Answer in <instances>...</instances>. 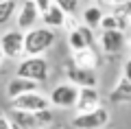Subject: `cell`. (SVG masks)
<instances>
[{"mask_svg":"<svg viewBox=\"0 0 131 129\" xmlns=\"http://www.w3.org/2000/svg\"><path fill=\"white\" fill-rule=\"evenodd\" d=\"M55 42H57V33L52 31V28L37 26V28H33V31L26 33V48H24V55L26 57H44V53L50 51Z\"/></svg>","mask_w":131,"mask_h":129,"instance_id":"6da1fadb","label":"cell"},{"mask_svg":"<svg viewBox=\"0 0 131 129\" xmlns=\"http://www.w3.org/2000/svg\"><path fill=\"white\" fill-rule=\"evenodd\" d=\"M15 7H18V5H15V0H0V24H2V26L13 18Z\"/></svg>","mask_w":131,"mask_h":129,"instance_id":"ac0fdd59","label":"cell"},{"mask_svg":"<svg viewBox=\"0 0 131 129\" xmlns=\"http://www.w3.org/2000/svg\"><path fill=\"white\" fill-rule=\"evenodd\" d=\"M7 116L11 118L13 127L20 129H46L52 125V112H22V110H7Z\"/></svg>","mask_w":131,"mask_h":129,"instance_id":"7a4b0ae2","label":"cell"},{"mask_svg":"<svg viewBox=\"0 0 131 129\" xmlns=\"http://www.w3.org/2000/svg\"><path fill=\"white\" fill-rule=\"evenodd\" d=\"M24 48H26V33L13 28V31L2 33V39H0V53H2V61L5 59H18L20 55H24Z\"/></svg>","mask_w":131,"mask_h":129,"instance_id":"277c9868","label":"cell"},{"mask_svg":"<svg viewBox=\"0 0 131 129\" xmlns=\"http://www.w3.org/2000/svg\"><path fill=\"white\" fill-rule=\"evenodd\" d=\"M107 123H109V112L105 107H98L96 112H90V114H77L70 120L74 129H103Z\"/></svg>","mask_w":131,"mask_h":129,"instance_id":"52a82bcc","label":"cell"},{"mask_svg":"<svg viewBox=\"0 0 131 129\" xmlns=\"http://www.w3.org/2000/svg\"><path fill=\"white\" fill-rule=\"evenodd\" d=\"M129 48H131V37H129Z\"/></svg>","mask_w":131,"mask_h":129,"instance_id":"83f0119b","label":"cell"},{"mask_svg":"<svg viewBox=\"0 0 131 129\" xmlns=\"http://www.w3.org/2000/svg\"><path fill=\"white\" fill-rule=\"evenodd\" d=\"M122 77H125L127 81H131V57L127 59V64H125V70H122Z\"/></svg>","mask_w":131,"mask_h":129,"instance_id":"d4e9b609","label":"cell"},{"mask_svg":"<svg viewBox=\"0 0 131 129\" xmlns=\"http://www.w3.org/2000/svg\"><path fill=\"white\" fill-rule=\"evenodd\" d=\"M15 77L44 83L48 79V61L44 59V57H24V59L18 64Z\"/></svg>","mask_w":131,"mask_h":129,"instance_id":"3957f363","label":"cell"},{"mask_svg":"<svg viewBox=\"0 0 131 129\" xmlns=\"http://www.w3.org/2000/svg\"><path fill=\"white\" fill-rule=\"evenodd\" d=\"M66 74H68V81L74 83L79 90L96 88V72H94V70H85V68H79V66L70 64L66 68Z\"/></svg>","mask_w":131,"mask_h":129,"instance_id":"9c48e42d","label":"cell"},{"mask_svg":"<svg viewBox=\"0 0 131 129\" xmlns=\"http://www.w3.org/2000/svg\"><path fill=\"white\" fill-rule=\"evenodd\" d=\"M101 61V55L92 48H85V51H79V53H72V64L79 66V68H85V70H94Z\"/></svg>","mask_w":131,"mask_h":129,"instance_id":"5bb4252c","label":"cell"},{"mask_svg":"<svg viewBox=\"0 0 131 129\" xmlns=\"http://www.w3.org/2000/svg\"><path fill=\"white\" fill-rule=\"evenodd\" d=\"M103 18H105V13H103L101 7L90 5V7H85L83 15H81V22H83L88 28H98V26H101V22H103Z\"/></svg>","mask_w":131,"mask_h":129,"instance_id":"2e32d148","label":"cell"},{"mask_svg":"<svg viewBox=\"0 0 131 129\" xmlns=\"http://www.w3.org/2000/svg\"><path fill=\"white\" fill-rule=\"evenodd\" d=\"M112 13L116 15V18H127V20H131V2H122V5H114Z\"/></svg>","mask_w":131,"mask_h":129,"instance_id":"44dd1931","label":"cell"},{"mask_svg":"<svg viewBox=\"0 0 131 129\" xmlns=\"http://www.w3.org/2000/svg\"><path fill=\"white\" fill-rule=\"evenodd\" d=\"M66 20H68V13H66L63 9H59L57 5H52L50 9L42 15L44 26H46V28H52V31H55V28H63V26H66Z\"/></svg>","mask_w":131,"mask_h":129,"instance_id":"9a60e30c","label":"cell"},{"mask_svg":"<svg viewBox=\"0 0 131 129\" xmlns=\"http://www.w3.org/2000/svg\"><path fill=\"white\" fill-rule=\"evenodd\" d=\"M13 129H20V127H13Z\"/></svg>","mask_w":131,"mask_h":129,"instance_id":"f1b7e54d","label":"cell"},{"mask_svg":"<svg viewBox=\"0 0 131 129\" xmlns=\"http://www.w3.org/2000/svg\"><path fill=\"white\" fill-rule=\"evenodd\" d=\"M33 92H39V83L37 81H28V79L22 77H13L9 83H7V96L11 101L24 96V94H33Z\"/></svg>","mask_w":131,"mask_h":129,"instance_id":"30bf717a","label":"cell"},{"mask_svg":"<svg viewBox=\"0 0 131 129\" xmlns=\"http://www.w3.org/2000/svg\"><path fill=\"white\" fill-rule=\"evenodd\" d=\"M103 2H112V5H114V2H116V0H103Z\"/></svg>","mask_w":131,"mask_h":129,"instance_id":"4316f807","label":"cell"},{"mask_svg":"<svg viewBox=\"0 0 131 129\" xmlns=\"http://www.w3.org/2000/svg\"><path fill=\"white\" fill-rule=\"evenodd\" d=\"M35 5H37V9H39V13H46L48 9H50L52 5H55V0H35Z\"/></svg>","mask_w":131,"mask_h":129,"instance_id":"7402d4cb","label":"cell"},{"mask_svg":"<svg viewBox=\"0 0 131 129\" xmlns=\"http://www.w3.org/2000/svg\"><path fill=\"white\" fill-rule=\"evenodd\" d=\"M39 18H42V13H39L35 0H24L22 7H20V11H18V15H15V20H18V28L24 31V33L33 31V28H37L35 24H37Z\"/></svg>","mask_w":131,"mask_h":129,"instance_id":"ba28073f","label":"cell"},{"mask_svg":"<svg viewBox=\"0 0 131 129\" xmlns=\"http://www.w3.org/2000/svg\"><path fill=\"white\" fill-rule=\"evenodd\" d=\"M125 98H131V81H127V79L122 77L120 83L112 90V101L120 103V101H125Z\"/></svg>","mask_w":131,"mask_h":129,"instance_id":"e0dca14e","label":"cell"},{"mask_svg":"<svg viewBox=\"0 0 131 129\" xmlns=\"http://www.w3.org/2000/svg\"><path fill=\"white\" fill-rule=\"evenodd\" d=\"M79 26H81V24L74 20V15H68V20H66V28H68V31L72 33V31H77Z\"/></svg>","mask_w":131,"mask_h":129,"instance_id":"603a6c76","label":"cell"},{"mask_svg":"<svg viewBox=\"0 0 131 129\" xmlns=\"http://www.w3.org/2000/svg\"><path fill=\"white\" fill-rule=\"evenodd\" d=\"M68 44H70L72 53L92 48V46H94V33H92V28H88L85 24H81L77 31H72L70 35H68Z\"/></svg>","mask_w":131,"mask_h":129,"instance_id":"7c38bea8","label":"cell"},{"mask_svg":"<svg viewBox=\"0 0 131 129\" xmlns=\"http://www.w3.org/2000/svg\"><path fill=\"white\" fill-rule=\"evenodd\" d=\"M50 96H44L42 92H33V94H24V96L11 101L9 110H22V112H48L50 110Z\"/></svg>","mask_w":131,"mask_h":129,"instance_id":"8992f818","label":"cell"},{"mask_svg":"<svg viewBox=\"0 0 131 129\" xmlns=\"http://www.w3.org/2000/svg\"><path fill=\"white\" fill-rule=\"evenodd\" d=\"M122 2H131V0H116L114 5H122Z\"/></svg>","mask_w":131,"mask_h":129,"instance_id":"484cf974","label":"cell"},{"mask_svg":"<svg viewBox=\"0 0 131 129\" xmlns=\"http://www.w3.org/2000/svg\"><path fill=\"white\" fill-rule=\"evenodd\" d=\"M55 5L59 9H63L68 15H74L77 9H79V0H55Z\"/></svg>","mask_w":131,"mask_h":129,"instance_id":"d6986e66","label":"cell"},{"mask_svg":"<svg viewBox=\"0 0 131 129\" xmlns=\"http://www.w3.org/2000/svg\"><path fill=\"white\" fill-rule=\"evenodd\" d=\"M101 31H118V18L114 13H105L103 22H101Z\"/></svg>","mask_w":131,"mask_h":129,"instance_id":"ffe728a7","label":"cell"},{"mask_svg":"<svg viewBox=\"0 0 131 129\" xmlns=\"http://www.w3.org/2000/svg\"><path fill=\"white\" fill-rule=\"evenodd\" d=\"M98 90L96 88H83L79 94V103H77V114H90V112H96L98 107Z\"/></svg>","mask_w":131,"mask_h":129,"instance_id":"4fadbf2b","label":"cell"},{"mask_svg":"<svg viewBox=\"0 0 131 129\" xmlns=\"http://www.w3.org/2000/svg\"><path fill=\"white\" fill-rule=\"evenodd\" d=\"M0 129H13V123H11V118L7 116V112L0 116Z\"/></svg>","mask_w":131,"mask_h":129,"instance_id":"cb8c5ba5","label":"cell"},{"mask_svg":"<svg viewBox=\"0 0 131 129\" xmlns=\"http://www.w3.org/2000/svg\"><path fill=\"white\" fill-rule=\"evenodd\" d=\"M79 94H81V90L77 88L74 83L66 81V83H59V85L52 88L50 103L55 107H61V110H70V107H77V103H79Z\"/></svg>","mask_w":131,"mask_h":129,"instance_id":"5b68a950","label":"cell"},{"mask_svg":"<svg viewBox=\"0 0 131 129\" xmlns=\"http://www.w3.org/2000/svg\"><path fill=\"white\" fill-rule=\"evenodd\" d=\"M98 44H101V51L103 53L116 55V53L122 51V46H125V33L122 31H101Z\"/></svg>","mask_w":131,"mask_h":129,"instance_id":"8fae6325","label":"cell"}]
</instances>
